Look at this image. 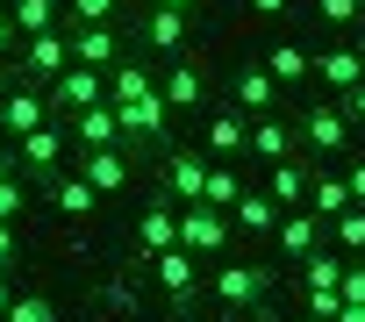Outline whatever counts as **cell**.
I'll list each match as a JSON object with an SVG mask.
<instances>
[{"label": "cell", "mask_w": 365, "mask_h": 322, "mask_svg": "<svg viewBox=\"0 0 365 322\" xmlns=\"http://www.w3.org/2000/svg\"><path fill=\"white\" fill-rule=\"evenodd\" d=\"M329 237H336V251H344V258H365V208L336 215V222H329Z\"/></svg>", "instance_id": "obj_30"}, {"label": "cell", "mask_w": 365, "mask_h": 322, "mask_svg": "<svg viewBox=\"0 0 365 322\" xmlns=\"http://www.w3.org/2000/svg\"><path fill=\"white\" fill-rule=\"evenodd\" d=\"M8 15H15L22 43H29V36H51V29L65 22V8H58V0H8Z\"/></svg>", "instance_id": "obj_25"}, {"label": "cell", "mask_w": 365, "mask_h": 322, "mask_svg": "<svg viewBox=\"0 0 365 322\" xmlns=\"http://www.w3.org/2000/svg\"><path fill=\"white\" fill-rule=\"evenodd\" d=\"M8 308H15V286H8V272H0V322H8Z\"/></svg>", "instance_id": "obj_42"}, {"label": "cell", "mask_w": 365, "mask_h": 322, "mask_svg": "<svg viewBox=\"0 0 365 322\" xmlns=\"http://www.w3.org/2000/svg\"><path fill=\"white\" fill-rule=\"evenodd\" d=\"M251 15H287V0H244Z\"/></svg>", "instance_id": "obj_41"}, {"label": "cell", "mask_w": 365, "mask_h": 322, "mask_svg": "<svg viewBox=\"0 0 365 322\" xmlns=\"http://www.w3.org/2000/svg\"><path fill=\"white\" fill-rule=\"evenodd\" d=\"M315 79H322L329 93H351V86H365V51H358V43H336V51H322V58H315Z\"/></svg>", "instance_id": "obj_13"}, {"label": "cell", "mask_w": 365, "mask_h": 322, "mask_svg": "<svg viewBox=\"0 0 365 322\" xmlns=\"http://www.w3.org/2000/svg\"><path fill=\"white\" fill-rule=\"evenodd\" d=\"M158 93H165V108H201L208 100V79H201L194 58H172V72L158 79Z\"/></svg>", "instance_id": "obj_19"}, {"label": "cell", "mask_w": 365, "mask_h": 322, "mask_svg": "<svg viewBox=\"0 0 365 322\" xmlns=\"http://www.w3.org/2000/svg\"><path fill=\"white\" fill-rule=\"evenodd\" d=\"M0 100H8V65H0Z\"/></svg>", "instance_id": "obj_46"}, {"label": "cell", "mask_w": 365, "mask_h": 322, "mask_svg": "<svg viewBox=\"0 0 365 322\" xmlns=\"http://www.w3.org/2000/svg\"><path fill=\"white\" fill-rule=\"evenodd\" d=\"M72 136H79V150H115V143H122V108L101 100V108L72 115Z\"/></svg>", "instance_id": "obj_14"}, {"label": "cell", "mask_w": 365, "mask_h": 322, "mask_svg": "<svg viewBox=\"0 0 365 322\" xmlns=\"http://www.w3.org/2000/svg\"><path fill=\"white\" fill-rule=\"evenodd\" d=\"M344 265H351L344 251H308V265H301V279H308V286H336V279H344Z\"/></svg>", "instance_id": "obj_29"}, {"label": "cell", "mask_w": 365, "mask_h": 322, "mask_svg": "<svg viewBox=\"0 0 365 322\" xmlns=\"http://www.w3.org/2000/svg\"><path fill=\"white\" fill-rule=\"evenodd\" d=\"M308 180H315V172L301 165V157H287V165H272V187H265V194H272L279 208H308Z\"/></svg>", "instance_id": "obj_27"}, {"label": "cell", "mask_w": 365, "mask_h": 322, "mask_svg": "<svg viewBox=\"0 0 365 322\" xmlns=\"http://www.w3.org/2000/svg\"><path fill=\"white\" fill-rule=\"evenodd\" d=\"M65 36H72V65H93V72L122 65V29H65Z\"/></svg>", "instance_id": "obj_17"}, {"label": "cell", "mask_w": 365, "mask_h": 322, "mask_svg": "<svg viewBox=\"0 0 365 322\" xmlns=\"http://www.w3.org/2000/svg\"><path fill=\"white\" fill-rule=\"evenodd\" d=\"M201 150L222 157V165H230V157H251V122H244L237 108H215L208 129H201Z\"/></svg>", "instance_id": "obj_9"}, {"label": "cell", "mask_w": 365, "mask_h": 322, "mask_svg": "<svg viewBox=\"0 0 365 322\" xmlns=\"http://www.w3.org/2000/svg\"><path fill=\"white\" fill-rule=\"evenodd\" d=\"M8 322H58V308H51L43 294H15V308H8Z\"/></svg>", "instance_id": "obj_32"}, {"label": "cell", "mask_w": 365, "mask_h": 322, "mask_svg": "<svg viewBox=\"0 0 365 322\" xmlns=\"http://www.w3.org/2000/svg\"><path fill=\"white\" fill-rule=\"evenodd\" d=\"M308 315H315V322H336V315H344V294H336V286H308Z\"/></svg>", "instance_id": "obj_34"}, {"label": "cell", "mask_w": 365, "mask_h": 322, "mask_svg": "<svg viewBox=\"0 0 365 322\" xmlns=\"http://www.w3.org/2000/svg\"><path fill=\"white\" fill-rule=\"evenodd\" d=\"M179 244V215H172V201L158 194L150 208H143V222H136V265H150L158 251H172Z\"/></svg>", "instance_id": "obj_11"}, {"label": "cell", "mask_w": 365, "mask_h": 322, "mask_svg": "<svg viewBox=\"0 0 365 322\" xmlns=\"http://www.w3.org/2000/svg\"><path fill=\"white\" fill-rule=\"evenodd\" d=\"M237 201H244V180H237L230 165H215V172H208V194H201V208H222V215H230Z\"/></svg>", "instance_id": "obj_28"}, {"label": "cell", "mask_w": 365, "mask_h": 322, "mask_svg": "<svg viewBox=\"0 0 365 322\" xmlns=\"http://www.w3.org/2000/svg\"><path fill=\"white\" fill-rule=\"evenodd\" d=\"M208 172H215V165H208V157H201L194 143H172V150H165V180H172V194L187 201V208H201V194H208Z\"/></svg>", "instance_id": "obj_6"}, {"label": "cell", "mask_w": 365, "mask_h": 322, "mask_svg": "<svg viewBox=\"0 0 365 322\" xmlns=\"http://www.w3.org/2000/svg\"><path fill=\"white\" fill-rule=\"evenodd\" d=\"M230 93H237V115L265 122V115H272V100H279V79H272L265 65H244V72L230 79Z\"/></svg>", "instance_id": "obj_12"}, {"label": "cell", "mask_w": 365, "mask_h": 322, "mask_svg": "<svg viewBox=\"0 0 365 322\" xmlns=\"http://www.w3.org/2000/svg\"><path fill=\"white\" fill-rule=\"evenodd\" d=\"M215 322H237V315H215Z\"/></svg>", "instance_id": "obj_47"}, {"label": "cell", "mask_w": 365, "mask_h": 322, "mask_svg": "<svg viewBox=\"0 0 365 322\" xmlns=\"http://www.w3.org/2000/svg\"><path fill=\"white\" fill-rule=\"evenodd\" d=\"M15 157H22V172L51 194V187L65 180V172H58V165H65V129H58V122H43L36 136H22V143H15Z\"/></svg>", "instance_id": "obj_3"}, {"label": "cell", "mask_w": 365, "mask_h": 322, "mask_svg": "<svg viewBox=\"0 0 365 322\" xmlns=\"http://www.w3.org/2000/svg\"><path fill=\"white\" fill-rule=\"evenodd\" d=\"M265 72H272V79H279V93H287V86H308V79H315V58H308L301 43H272Z\"/></svg>", "instance_id": "obj_23"}, {"label": "cell", "mask_w": 365, "mask_h": 322, "mask_svg": "<svg viewBox=\"0 0 365 322\" xmlns=\"http://www.w3.org/2000/svg\"><path fill=\"white\" fill-rule=\"evenodd\" d=\"M150 279H158L179 308H187V301H194V251H179V244H172V251H158V258H150Z\"/></svg>", "instance_id": "obj_18"}, {"label": "cell", "mask_w": 365, "mask_h": 322, "mask_svg": "<svg viewBox=\"0 0 365 322\" xmlns=\"http://www.w3.org/2000/svg\"><path fill=\"white\" fill-rule=\"evenodd\" d=\"M51 122V100H43V86H8V100H0V129H8L15 143L22 136H36Z\"/></svg>", "instance_id": "obj_8"}, {"label": "cell", "mask_w": 365, "mask_h": 322, "mask_svg": "<svg viewBox=\"0 0 365 322\" xmlns=\"http://www.w3.org/2000/svg\"><path fill=\"white\" fill-rule=\"evenodd\" d=\"M65 22L72 29H115V0H72Z\"/></svg>", "instance_id": "obj_31"}, {"label": "cell", "mask_w": 365, "mask_h": 322, "mask_svg": "<svg viewBox=\"0 0 365 322\" xmlns=\"http://www.w3.org/2000/svg\"><path fill=\"white\" fill-rule=\"evenodd\" d=\"M0 58H22V29H15L8 8H0Z\"/></svg>", "instance_id": "obj_37"}, {"label": "cell", "mask_w": 365, "mask_h": 322, "mask_svg": "<svg viewBox=\"0 0 365 322\" xmlns=\"http://www.w3.org/2000/svg\"><path fill=\"white\" fill-rule=\"evenodd\" d=\"M108 100L122 108V136H129V143H158V150H172V108H165L158 79H150L136 58L108 72Z\"/></svg>", "instance_id": "obj_1"}, {"label": "cell", "mask_w": 365, "mask_h": 322, "mask_svg": "<svg viewBox=\"0 0 365 322\" xmlns=\"http://www.w3.org/2000/svg\"><path fill=\"white\" fill-rule=\"evenodd\" d=\"M358 201H351V187H344V172H315L308 180V215L315 222H336V215H351Z\"/></svg>", "instance_id": "obj_20"}, {"label": "cell", "mask_w": 365, "mask_h": 322, "mask_svg": "<svg viewBox=\"0 0 365 322\" xmlns=\"http://www.w3.org/2000/svg\"><path fill=\"white\" fill-rule=\"evenodd\" d=\"M315 15H322L329 29H351V22L365 15V0H315Z\"/></svg>", "instance_id": "obj_33"}, {"label": "cell", "mask_w": 365, "mask_h": 322, "mask_svg": "<svg viewBox=\"0 0 365 322\" xmlns=\"http://www.w3.org/2000/svg\"><path fill=\"white\" fill-rule=\"evenodd\" d=\"M294 136H301L308 157H336V150H351V122H344L336 108H322V100L294 115Z\"/></svg>", "instance_id": "obj_2"}, {"label": "cell", "mask_w": 365, "mask_h": 322, "mask_svg": "<svg viewBox=\"0 0 365 322\" xmlns=\"http://www.w3.org/2000/svg\"><path fill=\"white\" fill-rule=\"evenodd\" d=\"M344 187H351V201L365 208V157H351V165H344Z\"/></svg>", "instance_id": "obj_38"}, {"label": "cell", "mask_w": 365, "mask_h": 322, "mask_svg": "<svg viewBox=\"0 0 365 322\" xmlns=\"http://www.w3.org/2000/svg\"><path fill=\"white\" fill-rule=\"evenodd\" d=\"M136 29H143L150 51H172V58H179V43H187V15H172V8H150Z\"/></svg>", "instance_id": "obj_26"}, {"label": "cell", "mask_w": 365, "mask_h": 322, "mask_svg": "<svg viewBox=\"0 0 365 322\" xmlns=\"http://www.w3.org/2000/svg\"><path fill=\"white\" fill-rule=\"evenodd\" d=\"M22 65H29V79L58 86V79L72 72V36H65V29H51V36H29V43H22Z\"/></svg>", "instance_id": "obj_10"}, {"label": "cell", "mask_w": 365, "mask_h": 322, "mask_svg": "<svg viewBox=\"0 0 365 322\" xmlns=\"http://www.w3.org/2000/svg\"><path fill=\"white\" fill-rule=\"evenodd\" d=\"M0 272H15V222H0Z\"/></svg>", "instance_id": "obj_39"}, {"label": "cell", "mask_w": 365, "mask_h": 322, "mask_svg": "<svg viewBox=\"0 0 365 322\" xmlns=\"http://www.w3.org/2000/svg\"><path fill=\"white\" fill-rule=\"evenodd\" d=\"M251 157L258 165H287V157H301V136H294V122H251Z\"/></svg>", "instance_id": "obj_16"}, {"label": "cell", "mask_w": 365, "mask_h": 322, "mask_svg": "<svg viewBox=\"0 0 365 322\" xmlns=\"http://www.w3.org/2000/svg\"><path fill=\"white\" fill-rule=\"evenodd\" d=\"M15 215H22V172L0 180V222H15Z\"/></svg>", "instance_id": "obj_36"}, {"label": "cell", "mask_w": 365, "mask_h": 322, "mask_svg": "<svg viewBox=\"0 0 365 322\" xmlns=\"http://www.w3.org/2000/svg\"><path fill=\"white\" fill-rule=\"evenodd\" d=\"M51 208H58V215H72V222H86V215L101 208V194L86 187V172H65V180L51 187Z\"/></svg>", "instance_id": "obj_24"}, {"label": "cell", "mask_w": 365, "mask_h": 322, "mask_svg": "<svg viewBox=\"0 0 365 322\" xmlns=\"http://www.w3.org/2000/svg\"><path fill=\"white\" fill-rule=\"evenodd\" d=\"M8 172H22V157H15V150H0V180H8Z\"/></svg>", "instance_id": "obj_44"}, {"label": "cell", "mask_w": 365, "mask_h": 322, "mask_svg": "<svg viewBox=\"0 0 365 322\" xmlns=\"http://www.w3.org/2000/svg\"><path fill=\"white\" fill-rule=\"evenodd\" d=\"M0 8H8V0H0Z\"/></svg>", "instance_id": "obj_48"}, {"label": "cell", "mask_w": 365, "mask_h": 322, "mask_svg": "<svg viewBox=\"0 0 365 322\" xmlns=\"http://www.w3.org/2000/svg\"><path fill=\"white\" fill-rule=\"evenodd\" d=\"M279 215H287V208H279L272 194H258V187H244V201L230 208V229H251V237H272V229H279Z\"/></svg>", "instance_id": "obj_21"}, {"label": "cell", "mask_w": 365, "mask_h": 322, "mask_svg": "<svg viewBox=\"0 0 365 322\" xmlns=\"http://www.w3.org/2000/svg\"><path fill=\"white\" fill-rule=\"evenodd\" d=\"M222 244H230V215L222 208H179V251L222 258Z\"/></svg>", "instance_id": "obj_5"}, {"label": "cell", "mask_w": 365, "mask_h": 322, "mask_svg": "<svg viewBox=\"0 0 365 322\" xmlns=\"http://www.w3.org/2000/svg\"><path fill=\"white\" fill-rule=\"evenodd\" d=\"M158 8H172V15H194V8H201V0H158Z\"/></svg>", "instance_id": "obj_43"}, {"label": "cell", "mask_w": 365, "mask_h": 322, "mask_svg": "<svg viewBox=\"0 0 365 322\" xmlns=\"http://www.w3.org/2000/svg\"><path fill=\"white\" fill-rule=\"evenodd\" d=\"M336 294L365 308V258H351V265H344V279H336Z\"/></svg>", "instance_id": "obj_35"}, {"label": "cell", "mask_w": 365, "mask_h": 322, "mask_svg": "<svg viewBox=\"0 0 365 322\" xmlns=\"http://www.w3.org/2000/svg\"><path fill=\"white\" fill-rule=\"evenodd\" d=\"M336 322H365V308H358V301H344V315H336Z\"/></svg>", "instance_id": "obj_45"}, {"label": "cell", "mask_w": 365, "mask_h": 322, "mask_svg": "<svg viewBox=\"0 0 365 322\" xmlns=\"http://www.w3.org/2000/svg\"><path fill=\"white\" fill-rule=\"evenodd\" d=\"M344 115H351V122H365V86H351V93H344Z\"/></svg>", "instance_id": "obj_40"}, {"label": "cell", "mask_w": 365, "mask_h": 322, "mask_svg": "<svg viewBox=\"0 0 365 322\" xmlns=\"http://www.w3.org/2000/svg\"><path fill=\"white\" fill-rule=\"evenodd\" d=\"M308 322H315V315H308Z\"/></svg>", "instance_id": "obj_49"}, {"label": "cell", "mask_w": 365, "mask_h": 322, "mask_svg": "<svg viewBox=\"0 0 365 322\" xmlns=\"http://www.w3.org/2000/svg\"><path fill=\"white\" fill-rule=\"evenodd\" d=\"M79 172H86L93 194H122L129 187V157L122 150H79Z\"/></svg>", "instance_id": "obj_22"}, {"label": "cell", "mask_w": 365, "mask_h": 322, "mask_svg": "<svg viewBox=\"0 0 365 322\" xmlns=\"http://www.w3.org/2000/svg\"><path fill=\"white\" fill-rule=\"evenodd\" d=\"M51 100H58V115H86V108H101L108 100V72H93V65H72L58 86H43Z\"/></svg>", "instance_id": "obj_7"}, {"label": "cell", "mask_w": 365, "mask_h": 322, "mask_svg": "<svg viewBox=\"0 0 365 322\" xmlns=\"http://www.w3.org/2000/svg\"><path fill=\"white\" fill-rule=\"evenodd\" d=\"M322 229L329 222H315L308 208H287L279 229H272V244H279V258H308V251H322Z\"/></svg>", "instance_id": "obj_15"}, {"label": "cell", "mask_w": 365, "mask_h": 322, "mask_svg": "<svg viewBox=\"0 0 365 322\" xmlns=\"http://www.w3.org/2000/svg\"><path fill=\"white\" fill-rule=\"evenodd\" d=\"M265 286H272V265H215V301H222L230 315L258 308V301H265Z\"/></svg>", "instance_id": "obj_4"}]
</instances>
